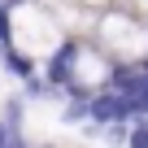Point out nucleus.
Returning <instances> with one entry per match:
<instances>
[{"mask_svg": "<svg viewBox=\"0 0 148 148\" xmlns=\"http://www.w3.org/2000/svg\"><path fill=\"white\" fill-rule=\"evenodd\" d=\"M0 22H5L9 52L22 57V61H31V65H48L70 44V35L61 31V22L39 5V0H9V5H0Z\"/></svg>", "mask_w": 148, "mask_h": 148, "instance_id": "obj_1", "label": "nucleus"}, {"mask_svg": "<svg viewBox=\"0 0 148 148\" xmlns=\"http://www.w3.org/2000/svg\"><path fill=\"white\" fill-rule=\"evenodd\" d=\"M118 70H144L148 65V22L126 13L122 5H109L96 13V26L87 35Z\"/></svg>", "mask_w": 148, "mask_h": 148, "instance_id": "obj_2", "label": "nucleus"}, {"mask_svg": "<svg viewBox=\"0 0 148 148\" xmlns=\"http://www.w3.org/2000/svg\"><path fill=\"white\" fill-rule=\"evenodd\" d=\"M48 79L74 87V92H83V96H100L118 83V65L92 44V39H70L52 61H48Z\"/></svg>", "mask_w": 148, "mask_h": 148, "instance_id": "obj_3", "label": "nucleus"}, {"mask_svg": "<svg viewBox=\"0 0 148 148\" xmlns=\"http://www.w3.org/2000/svg\"><path fill=\"white\" fill-rule=\"evenodd\" d=\"M39 5L61 22V31H65L70 39H87V35H92V26H96V13H92V9H83L79 0H39Z\"/></svg>", "mask_w": 148, "mask_h": 148, "instance_id": "obj_4", "label": "nucleus"}, {"mask_svg": "<svg viewBox=\"0 0 148 148\" xmlns=\"http://www.w3.org/2000/svg\"><path fill=\"white\" fill-rule=\"evenodd\" d=\"M126 144H131V148H148V118H139V122L131 126V135H126Z\"/></svg>", "mask_w": 148, "mask_h": 148, "instance_id": "obj_5", "label": "nucleus"}, {"mask_svg": "<svg viewBox=\"0 0 148 148\" xmlns=\"http://www.w3.org/2000/svg\"><path fill=\"white\" fill-rule=\"evenodd\" d=\"M83 9H92V13H100V9H109V5H118V0H79Z\"/></svg>", "mask_w": 148, "mask_h": 148, "instance_id": "obj_6", "label": "nucleus"}, {"mask_svg": "<svg viewBox=\"0 0 148 148\" xmlns=\"http://www.w3.org/2000/svg\"><path fill=\"white\" fill-rule=\"evenodd\" d=\"M0 5H9V0H0Z\"/></svg>", "mask_w": 148, "mask_h": 148, "instance_id": "obj_7", "label": "nucleus"}]
</instances>
